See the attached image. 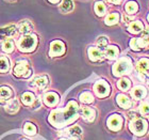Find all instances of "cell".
I'll return each mask as SVG.
<instances>
[{"label": "cell", "mask_w": 149, "mask_h": 140, "mask_svg": "<svg viewBox=\"0 0 149 140\" xmlns=\"http://www.w3.org/2000/svg\"><path fill=\"white\" fill-rule=\"evenodd\" d=\"M22 101L25 105L33 106V104H34V102L36 101V98H35L34 94L32 93V92H25V93L22 94Z\"/></svg>", "instance_id": "cell-20"}, {"label": "cell", "mask_w": 149, "mask_h": 140, "mask_svg": "<svg viewBox=\"0 0 149 140\" xmlns=\"http://www.w3.org/2000/svg\"><path fill=\"white\" fill-rule=\"evenodd\" d=\"M24 132H25L27 135H30V136H33V135L36 134V127L32 123H26L25 126H24Z\"/></svg>", "instance_id": "cell-29"}, {"label": "cell", "mask_w": 149, "mask_h": 140, "mask_svg": "<svg viewBox=\"0 0 149 140\" xmlns=\"http://www.w3.org/2000/svg\"><path fill=\"white\" fill-rule=\"evenodd\" d=\"M67 134H68L69 136H72V137H77V136H80V135L82 134V129H81L80 126L74 125V126H72L70 128H68Z\"/></svg>", "instance_id": "cell-31"}, {"label": "cell", "mask_w": 149, "mask_h": 140, "mask_svg": "<svg viewBox=\"0 0 149 140\" xmlns=\"http://www.w3.org/2000/svg\"><path fill=\"white\" fill-rule=\"evenodd\" d=\"M44 102L47 106H50V107H53L56 106V104L59 103V95L54 92H48V93L44 96Z\"/></svg>", "instance_id": "cell-12"}, {"label": "cell", "mask_w": 149, "mask_h": 140, "mask_svg": "<svg viewBox=\"0 0 149 140\" xmlns=\"http://www.w3.org/2000/svg\"><path fill=\"white\" fill-rule=\"evenodd\" d=\"M88 57L92 61H99L102 59V53L97 47H90L88 48Z\"/></svg>", "instance_id": "cell-16"}, {"label": "cell", "mask_w": 149, "mask_h": 140, "mask_svg": "<svg viewBox=\"0 0 149 140\" xmlns=\"http://www.w3.org/2000/svg\"><path fill=\"white\" fill-rule=\"evenodd\" d=\"M118 20H119V15H118V13H111L109 15L107 16L106 23L108 26H112V25H115V24H117Z\"/></svg>", "instance_id": "cell-25"}, {"label": "cell", "mask_w": 149, "mask_h": 140, "mask_svg": "<svg viewBox=\"0 0 149 140\" xmlns=\"http://www.w3.org/2000/svg\"><path fill=\"white\" fill-rule=\"evenodd\" d=\"M78 108H79L78 104L74 101H72L66 106L65 109L54 110L51 112L49 117V122L56 127H63L76 120L78 115Z\"/></svg>", "instance_id": "cell-1"}, {"label": "cell", "mask_w": 149, "mask_h": 140, "mask_svg": "<svg viewBox=\"0 0 149 140\" xmlns=\"http://www.w3.org/2000/svg\"><path fill=\"white\" fill-rule=\"evenodd\" d=\"M18 29L19 31L24 33V34H29L33 30V25H32V23L30 20H22L19 23Z\"/></svg>", "instance_id": "cell-14"}, {"label": "cell", "mask_w": 149, "mask_h": 140, "mask_svg": "<svg viewBox=\"0 0 149 140\" xmlns=\"http://www.w3.org/2000/svg\"><path fill=\"white\" fill-rule=\"evenodd\" d=\"M107 44H108V37H99L97 39V45L101 48L107 46Z\"/></svg>", "instance_id": "cell-34"}, {"label": "cell", "mask_w": 149, "mask_h": 140, "mask_svg": "<svg viewBox=\"0 0 149 140\" xmlns=\"http://www.w3.org/2000/svg\"><path fill=\"white\" fill-rule=\"evenodd\" d=\"M60 140H72V139H66V138H62V139H60Z\"/></svg>", "instance_id": "cell-38"}, {"label": "cell", "mask_w": 149, "mask_h": 140, "mask_svg": "<svg viewBox=\"0 0 149 140\" xmlns=\"http://www.w3.org/2000/svg\"><path fill=\"white\" fill-rule=\"evenodd\" d=\"M19 109V103L17 100H11L9 102V104H6V111L9 112V113H11V115H14V113H16V112L18 111Z\"/></svg>", "instance_id": "cell-18"}, {"label": "cell", "mask_w": 149, "mask_h": 140, "mask_svg": "<svg viewBox=\"0 0 149 140\" xmlns=\"http://www.w3.org/2000/svg\"><path fill=\"white\" fill-rule=\"evenodd\" d=\"M74 9V2L72 0H63V2L60 6V10L63 13H68Z\"/></svg>", "instance_id": "cell-23"}, {"label": "cell", "mask_w": 149, "mask_h": 140, "mask_svg": "<svg viewBox=\"0 0 149 140\" xmlns=\"http://www.w3.org/2000/svg\"><path fill=\"white\" fill-rule=\"evenodd\" d=\"M37 37L35 34H26L18 41V49L22 53H31L36 48Z\"/></svg>", "instance_id": "cell-2"}, {"label": "cell", "mask_w": 149, "mask_h": 140, "mask_svg": "<svg viewBox=\"0 0 149 140\" xmlns=\"http://www.w3.org/2000/svg\"><path fill=\"white\" fill-rule=\"evenodd\" d=\"M118 53H119V50L116 46H108L106 48V51H104V55L108 59H115L116 57L118 56Z\"/></svg>", "instance_id": "cell-21"}, {"label": "cell", "mask_w": 149, "mask_h": 140, "mask_svg": "<svg viewBox=\"0 0 149 140\" xmlns=\"http://www.w3.org/2000/svg\"><path fill=\"white\" fill-rule=\"evenodd\" d=\"M148 20H149V15H148Z\"/></svg>", "instance_id": "cell-40"}, {"label": "cell", "mask_w": 149, "mask_h": 140, "mask_svg": "<svg viewBox=\"0 0 149 140\" xmlns=\"http://www.w3.org/2000/svg\"><path fill=\"white\" fill-rule=\"evenodd\" d=\"M123 118H121L119 115H111L109 119H108V122H107V124H108V127L111 129V131H119L123 126Z\"/></svg>", "instance_id": "cell-8"}, {"label": "cell", "mask_w": 149, "mask_h": 140, "mask_svg": "<svg viewBox=\"0 0 149 140\" xmlns=\"http://www.w3.org/2000/svg\"><path fill=\"white\" fill-rule=\"evenodd\" d=\"M10 70V60L6 57H0V73H6Z\"/></svg>", "instance_id": "cell-26"}, {"label": "cell", "mask_w": 149, "mask_h": 140, "mask_svg": "<svg viewBox=\"0 0 149 140\" xmlns=\"http://www.w3.org/2000/svg\"><path fill=\"white\" fill-rule=\"evenodd\" d=\"M95 12H96V14L98 16H103L107 12L106 4L102 1H97L95 3Z\"/></svg>", "instance_id": "cell-24"}, {"label": "cell", "mask_w": 149, "mask_h": 140, "mask_svg": "<svg viewBox=\"0 0 149 140\" xmlns=\"http://www.w3.org/2000/svg\"><path fill=\"white\" fill-rule=\"evenodd\" d=\"M131 69V59L125 57L118 60L116 64L113 66V74L114 76H121L124 74H127Z\"/></svg>", "instance_id": "cell-3"}, {"label": "cell", "mask_w": 149, "mask_h": 140, "mask_svg": "<svg viewBox=\"0 0 149 140\" xmlns=\"http://www.w3.org/2000/svg\"><path fill=\"white\" fill-rule=\"evenodd\" d=\"M47 84H48V78L46 76H40V77L34 78L31 81L30 86L33 88H36L38 90H43L44 88H46Z\"/></svg>", "instance_id": "cell-11"}, {"label": "cell", "mask_w": 149, "mask_h": 140, "mask_svg": "<svg viewBox=\"0 0 149 140\" xmlns=\"http://www.w3.org/2000/svg\"><path fill=\"white\" fill-rule=\"evenodd\" d=\"M130 81H129V79H127V78H123V79H120V80L117 82V87L118 89H120V90L123 91H127L129 88H130Z\"/></svg>", "instance_id": "cell-32"}, {"label": "cell", "mask_w": 149, "mask_h": 140, "mask_svg": "<svg viewBox=\"0 0 149 140\" xmlns=\"http://www.w3.org/2000/svg\"><path fill=\"white\" fill-rule=\"evenodd\" d=\"M16 32H17V27L15 25L6 26V27L0 29V40L14 37L16 34Z\"/></svg>", "instance_id": "cell-9"}, {"label": "cell", "mask_w": 149, "mask_h": 140, "mask_svg": "<svg viewBox=\"0 0 149 140\" xmlns=\"http://www.w3.org/2000/svg\"><path fill=\"white\" fill-rule=\"evenodd\" d=\"M144 29L143 23L141 20H136V22H132L128 27V30L131 32V33H139V32H142Z\"/></svg>", "instance_id": "cell-19"}, {"label": "cell", "mask_w": 149, "mask_h": 140, "mask_svg": "<svg viewBox=\"0 0 149 140\" xmlns=\"http://www.w3.org/2000/svg\"><path fill=\"white\" fill-rule=\"evenodd\" d=\"M141 113L143 115H149V105L147 103H143L140 108Z\"/></svg>", "instance_id": "cell-35"}, {"label": "cell", "mask_w": 149, "mask_h": 140, "mask_svg": "<svg viewBox=\"0 0 149 140\" xmlns=\"http://www.w3.org/2000/svg\"><path fill=\"white\" fill-rule=\"evenodd\" d=\"M147 70H149V59L143 58L136 63V71L140 72V73H144Z\"/></svg>", "instance_id": "cell-22"}, {"label": "cell", "mask_w": 149, "mask_h": 140, "mask_svg": "<svg viewBox=\"0 0 149 140\" xmlns=\"http://www.w3.org/2000/svg\"><path fill=\"white\" fill-rule=\"evenodd\" d=\"M65 53V45L61 41H53L50 44V50L49 55L51 57H59L62 56Z\"/></svg>", "instance_id": "cell-7"}, {"label": "cell", "mask_w": 149, "mask_h": 140, "mask_svg": "<svg viewBox=\"0 0 149 140\" xmlns=\"http://www.w3.org/2000/svg\"><path fill=\"white\" fill-rule=\"evenodd\" d=\"M49 1H50L51 3H58V2L60 1V0H49Z\"/></svg>", "instance_id": "cell-37"}, {"label": "cell", "mask_w": 149, "mask_h": 140, "mask_svg": "<svg viewBox=\"0 0 149 140\" xmlns=\"http://www.w3.org/2000/svg\"><path fill=\"white\" fill-rule=\"evenodd\" d=\"M149 46V44L147 43L145 39L143 37H135L130 42V47L133 50H140L143 49V48H146Z\"/></svg>", "instance_id": "cell-10"}, {"label": "cell", "mask_w": 149, "mask_h": 140, "mask_svg": "<svg viewBox=\"0 0 149 140\" xmlns=\"http://www.w3.org/2000/svg\"><path fill=\"white\" fill-rule=\"evenodd\" d=\"M116 102L119 106H120L121 108H125L127 109L129 107H131V101L130 98L124 94H118L117 97H116Z\"/></svg>", "instance_id": "cell-17"}, {"label": "cell", "mask_w": 149, "mask_h": 140, "mask_svg": "<svg viewBox=\"0 0 149 140\" xmlns=\"http://www.w3.org/2000/svg\"><path fill=\"white\" fill-rule=\"evenodd\" d=\"M82 118L85 120V121L88 122H93L96 118V111L94 110L93 108H90V107H84L82 109Z\"/></svg>", "instance_id": "cell-13"}, {"label": "cell", "mask_w": 149, "mask_h": 140, "mask_svg": "<svg viewBox=\"0 0 149 140\" xmlns=\"http://www.w3.org/2000/svg\"><path fill=\"white\" fill-rule=\"evenodd\" d=\"M14 75L17 77H28L31 75V70L29 66V62L26 60H20L14 66Z\"/></svg>", "instance_id": "cell-5"}, {"label": "cell", "mask_w": 149, "mask_h": 140, "mask_svg": "<svg viewBox=\"0 0 149 140\" xmlns=\"http://www.w3.org/2000/svg\"><path fill=\"white\" fill-rule=\"evenodd\" d=\"M80 101L84 104H91V103H93L94 97L90 92H83V93L80 95Z\"/></svg>", "instance_id": "cell-30"}, {"label": "cell", "mask_w": 149, "mask_h": 140, "mask_svg": "<svg viewBox=\"0 0 149 140\" xmlns=\"http://www.w3.org/2000/svg\"><path fill=\"white\" fill-rule=\"evenodd\" d=\"M146 94H147L146 89L144 87H142V86H137V87H135L133 90L131 91V95L135 100H142V98H144V97L146 96Z\"/></svg>", "instance_id": "cell-15"}, {"label": "cell", "mask_w": 149, "mask_h": 140, "mask_svg": "<svg viewBox=\"0 0 149 140\" xmlns=\"http://www.w3.org/2000/svg\"><path fill=\"white\" fill-rule=\"evenodd\" d=\"M126 12L129 13V14H134V13L137 12V10H139V6H137V3L135 1H129V2L126 4Z\"/></svg>", "instance_id": "cell-27"}, {"label": "cell", "mask_w": 149, "mask_h": 140, "mask_svg": "<svg viewBox=\"0 0 149 140\" xmlns=\"http://www.w3.org/2000/svg\"><path fill=\"white\" fill-rule=\"evenodd\" d=\"M12 95V90L9 87H0V98L9 100Z\"/></svg>", "instance_id": "cell-28"}, {"label": "cell", "mask_w": 149, "mask_h": 140, "mask_svg": "<svg viewBox=\"0 0 149 140\" xmlns=\"http://www.w3.org/2000/svg\"><path fill=\"white\" fill-rule=\"evenodd\" d=\"M129 128L132 133H134L135 135H144L147 131V122L143 119L135 118L130 122Z\"/></svg>", "instance_id": "cell-4"}, {"label": "cell", "mask_w": 149, "mask_h": 140, "mask_svg": "<svg viewBox=\"0 0 149 140\" xmlns=\"http://www.w3.org/2000/svg\"><path fill=\"white\" fill-rule=\"evenodd\" d=\"M109 2L114 3V4H119L121 2V0H109Z\"/></svg>", "instance_id": "cell-36"}, {"label": "cell", "mask_w": 149, "mask_h": 140, "mask_svg": "<svg viewBox=\"0 0 149 140\" xmlns=\"http://www.w3.org/2000/svg\"><path fill=\"white\" fill-rule=\"evenodd\" d=\"M94 90L98 97H106L110 94V86L107 81L99 80L95 84Z\"/></svg>", "instance_id": "cell-6"}, {"label": "cell", "mask_w": 149, "mask_h": 140, "mask_svg": "<svg viewBox=\"0 0 149 140\" xmlns=\"http://www.w3.org/2000/svg\"><path fill=\"white\" fill-rule=\"evenodd\" d=\"M6 1H15V0H6Z\"/></svg>", "instance_id": "cell-39"}, {"label": "cell", "mask_w": 149, "mask_h": 140, "mask_svg": "<svg viewBox=\"0 0 149 140\" xmlns=\"http://www.w3.org/2000/svg\"><path fill=\"white\" fill-rule=\"evenodd\" d=\"M14 49V43L12 40H8L2 44V50L4 53H12Z\"/></svg>", "instance_id": "cell-33"}]
</instances>
